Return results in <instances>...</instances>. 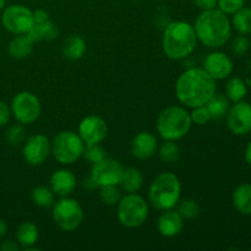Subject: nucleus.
<instances>
[{
    "instance_id": "obj_1",
    "label": "nucleus",
    "mask_w": 251,
    "mask_h": 251,
    "mask_svg": "<svg viewBox=\"0 0 251 251\" xmlns=\"http://www.w3.org/2000/svg\"><path fill=\"white\" fill-rule=\"evenodd\" d=\"M176 95L179 102L189 108L205 105L216 95V80L203 68H191L176 80Z\"/></svg>"
},
{
    "instance_id": "obj_2",
    "label": "nucleus",
    "mask_w": 251,
    "mask_h": 251,
    "mask_svg": "<svg viewBox=\"0 0 251 251\" xmlns=\"http://www.w3.org/2000/svg\"><path fill=\"white\" fill-rule=\"evenodd\" d=\"M198 41L208 48H221L232 36V22L220 9L203 10L194 25Z\"/></svg>"
},
{
    "instance_id": "obj_3",
    "label": "nucleus",
    "mask_w": 251,
    "mask_h": 251,
    "mask_svg": "<svg viewBox=\"0 0 251 251\" xmlns=\"http://www.w3.org/2000/svg\"><path fill=\"white\" fill-rule=\"evenodd\" d=\"M163 50L169 59L180 60L195 50L198 37L193 25L185 21H174L166 26L162 41Z\"/></svg>"
},
{
    "instance_id": "obj_4",
    "label": "nucleus",
    "mask_w": 251,
    "mask_h": 251,
    "mask_svg": "<svg viewBox=\"0 0 251 251\" xmlns=\"http://www.w3.org/2000/svg\"><path fill=\"white\" fill-rule=\"evenodd\" d=\"M181 184L174 173H161L152 181L149 190L150 202L154 208L161 211L171 210L180 200Z\"/></svg>"
},
{
    "instance_id": "obj_5",
    "label": "nucleus",
    "mask_w": 251,
    "mask_h": 251,
    "mask_svg": "<svg viewBox=\"0 0 251 251\" xmlns=\"http://www.w3.org/2000/svg\"><path fill=\"white\" fill-rule=\"evenodd\" d=\"M190 113L186 112L183 107L171 105L162 110L157 119V130L159 136L163 140H176L186 136L191 129Z\"/></svg>"
},
{
    "instance_id": "obj_6",
    "label": "nucleus",
    "mask_w": 251,
    "mask_h": 251,
    "mask_svg": "<svg viewBox=\"0 0 251 251\" xmlns=\"http://www.w3.org/2000/svg\"><path fill=\"white\" fill-rule=\"evenodd\" d=\"M85 142L71 130L60 131L51 141V154L61 164H73L83 156Z\"/></svg>"
},
{
    "instance_id": "obj_7",
    "label": "nucleus",
    "mask_w": 251,
    "mask_h": 251,
    "mask_svg": "<svg viewBox=\"0 0 251 251\" xmlns=\"http://www.w3.org/2000/svg\"><path fill=\"white\" fill-rule=\"evenodd\" d=\"M149 217V205L142 196L127 194L118 202V220L126 228H137Z\"/></svg>"
},
{
    "instance_id": "obj_8",
    "label": "nucleus",
    "mask_w": 251,
    "mask_h": 251,
    "mask_svg": "<svg viewBox=\"0 0 251 251\" xmlns=\"http://www.w3.org/2000/svg\"><path fill=\"white\" fill-rule=\"evenodd\" d=\"M53 220L60 229L73 232L77 229L83 220V211L75 199L64 196L53 205Z\"/></svg>"
},
{
    "instance_id": "obj_9",
    "label": "nucleus",
    "mask_w": 251,
    "mask_h": 251,
    "mask_svg": "<svg viewBox=\"0 0 251 251\" xmlns=\"http://www.w3.org/2000/svg\"><path fill=\"white\" fill-rule=\"evenodd\" d=\"M11 114L20 124H32L41 115V102L36 95L28 91H22L12 98Z\"/></svg>"
},
{
    "instance_id": "obj_10",
    "label": "nucleus",
    "mask_w": 251,
    "mask_h": 251,
    "mask_svg": "<svg viewBox=\"0 0 251 251\" xmlns=\"http://www.w3.org/2000/svg\"><path fill=\"white\" fill-rule=\"evenodd\" d=\"M1 24L10 33L26 34L34 25L33 11L24 5H10L2 11Z\"/></svg>"
},
{
    "instance_id": "obj_11",
    "label": "nucleus",
    "mask_w": 251,
    "mask_h": 251,
    "mask_svg": "<svg viewBox=\"0 0 251 251\" xmlns=\"http://www.w3.org/2000/svg\"><path fill=\"white\" fill-rule=\"evenodd\" d=\"M123 171L124 168L119 161L105 157L102 161L93 163L91 178L96 181L100 188L104 185H119Z\"/></svg>"
},
{
    "instance_id": "obj_12",
    "label": "nucleus",
    "mask_w": 251,
    "mask_h": 251,
    "mask_svg": "<svg viewBox=\"0 0 251 251\" xmlns=\"http://www.w3.org/2000/svg\"><path fill=\"white\" fill-rule=\"evenodd\" d=\"M51 153V142L46 135L36 134L29 136L25 141L24 154L25 161L31 166H39L43 163Z\"/></svg>"
},
{
    "instance_id": "obj_13",
    "label": "nucleus",
    "mask_w": 251,
    "mask_h": 251,
    "mask_svg": "<svg viewBox=\"0 0 251 251\" xmlns=\"http://www.w3.org/2000/svg\"><path fill=\"white\" fill-rule=\"evenodd\" d=\"M107 123L98 115H88L83 118L78 125V135L85 145L100 144L107 137Z\"/></svg>"
},
{
    "instance_id": "obj_14",
    "label": "nucleus",
    "mask_w": 251,
    "mask_h": 251,
    "mask_svg": "<svg viewBox=\"0 0 251 251\" xmlns=\"http://www.w3.org/2000/svg\"><path fill=\"white\" fill-rule=\"evenodd\" d=\"M227 124L235 135H245L251 130V104L240 100L233 104L227 113Z\"/></svg>"
},
{
    "instance_id": "obj_15",
    "label": "nucleus",
    "mask_w": 251,
    "mask_h": 251,
    "mask_svg": "<svg viewBox=\"0 0 251 251\" xmlns=\"http://www.w3.org/2000/svg\"><path fill=\"white\" fill-rule=\"evenodd\" d=\"M233 61L227 54L222 51H213L205 58L203 70L213 80H226L233 73Z\"/></svg>"
},
{
    "instance_id": "obj_16",
    "label": "nucleus",
    "mask_w": 251,
    "mask_h": 251,
    "mask_svg": "<svg viewBox=\"0 0 251 251\" xmlns=\"http://www.w3.org/2000/svg\"><path fill=\"white\" fill-rule=\"evenodd\" d=\"M158 149V142L156 136L150 131H141L132 139L131 153L137 159H149L156 153Z\"/></svg>"
},
{
    "instance_id": "obj_17",
    "label": "nucleus",
    "mask_w": 251,
    "mask_h": 251,
    "mask_svg": "<svg viewBox=\"0 0 251 251\" xmlns=\"http://www.w3.org/2000/svg\"><path fill=\"white\" fill-rule=\"evenodd\" d=\"M184 218L179 215L178 211L173 208L166 210L157 221V228L162 237L173 238L176 237L183 230Z\"/></svg>"
},
{
    "instance_id": "obj_18",
    "label": "nucleus",
    "mask_w": 251,
    "mask_h": 251,
    "mask_svg": "<svg viewBox=\"0 0 251 251\" xmlns=\"http://www.w3.org/2000/svg\"><path fill=\"white\" fill-rule=\"evenodd\" d=\"M76 188V176L68 169H58L50 176V189L55 195L69 196Z\"/></svg>"
},
{
    "instance_id": "obj_19",
    "label": "nucleus",
    "mask_w": 251,
    "mask_h": 251,
    "mask_svg": "<svg viewBox=\"0 0 251 251\" xmlns=\"http://www.w3.org/2000/svg\"><path fill=\"white\" fill-rule=\"evenodd\" d=\"M61 53L69 60H78L86 53V41L81 36L71 34L63 42Z\"/></svg>"
},
{
    "instance_id": "obj_20",
    "label": "nucleus",
    "mask_w": 251,
    "mask_h": 251,
    "mask_svg": "<svg viewBox=\"0 0 251 251\" xmlns=\"http://www.w3.org/2000/svg\"><path fill=\"white\" fill-rule=\"evenodd\" d=\"M144 184V174L139 168L135 167H129L123 171L122 179H120L119 185L122 186L123 190L127 194L137 193L141 189Z\"/></svg>"
},
{
    "instance_id": "obj_21",
    "label": "nucleus",
    "mask_w": 251,
    "mask_h": 251,
    "mask_svg": "<svg viewBox=\"0 0 251 251\" xmlns=\"http://www.w3.org/2000/svg\"><path fill=\"white\" fill-rule=\"evenodd\" d=\"M34 42L32 41L28 34H17L14 39L9 43L7 51L10 56L15 59H24L31 54L33 49Z\"/></svg>"
},
{
    "instance_id": "obj_22",
    "label": "nucleus",
    "mask_w": 251,
    "mask_h": 251,
    "mask_svg": "<svg viewBox=\"0 0 251 251\" xmlns=\"http://www.w3.org/2000/svg\"><path fill=\"white\" fill-rule=\"evenodd\" d=\"M27 34L31 37L33 42L53 41L58 37L59 29L53 21L47 20L46 22H42V24H34Z\"/></svg>"
},
{
    "instance_id": "obj_23",
    "label": "nucleus",
    "mask_w": 251,
    "mask_h": 251,
    "mask_svg": "<svg viewBox=\"0 0 251 251\" xmlns=\"http://www.w3.org/2000/svg\"><path fill=\"white\" fill-rule=\"evenodd\" d=\"M233 205L242 215H251V184L244 183L237 186L233 193Z\"/></svg>"
},
{
    "instance_id": "obj_24",
    "label": "nucleus",
    "mask_w": 251,
    "mask_h": 251,
    "mask_svg": "<svg viewBox=\"0 0 251 251\" xmlns=\"http://www.w3.org/2000/svg\"><path fill=\"white\" fill-rule=\"evenodd\" d=\"M39 237L38 228L34 223L24 222L17 227L16 239L17 243L24 248L25 250H28L37 243Z\"/></svg>"
},
{
    "instance_id": "obj_25",
    "label": "nucleus",
    "mask_w": 251,
    "mask_h": 251,
    "mask_svg": "<svg viewBox=\"0 0 251 251\" xmlns=\"http://www.w3.org/2000/svg\"><path fill=\"white\" fill-rule=\"evenodd\" d=\"M232 27L239 34L248 36L251 33V7L243 6L233 14Z\"/></svg>"
},
{
    "instance_id": "obj_26",
    "label": "nucleus",
    "mask_w": 251,
    "mask_h": 251,
    "mask_svg": "<svg viewBox=\"0 0 251 251\" xmlns=\"http://www.w3.org/2000/svg\"><path fill=\"white\" fill-rule=\"evenodd\" d=\"M247 93V83L242 78L232 77L228 80L227 85H226V95H227L228 100H230L234 103L240 102V100H244Z\"/></svg>"
},
{
    "instance_id": "obj_27",
    "label": "nucleus",
    "mask_w": 251,
    "mask_h": 251,
    "mask_svg": "<svg viewBox=\"0 0 251 251\" xmlns=\"http://www.w3.org/2000/svg\"><path fill=\"white\" fill-rule=\"evenodd\" d=\"M208 112L212 119H220L227 115L229 110V100L223 95H215L207 103H206Z\"/></svg>"
},
{
    "instance_id": "obj_28",
    "label": "nucleus",
    "mask_w": 251,
    "mask_h": 251,
    "mask_svg": "<svg viewBox=\"0 0 251 251\" xmlns=\"http://www.w3.org/2000/svg\"><path fill=\"white\" fill-rule=\"evenodd\" d=\"M54 195L55 194L53 193V190L44 185L36 186L31 193L32 201H33L34 205L39 206V207H50V206H53Z\"/></svg>"
},
{
    "instance_id": "obj_29",
    "label": "nucleus",
    "mask_w": 251,
    "mask_h": 251,
    "mask_svg": "<svg viewBox=\"0 0 251 251\" xmlns=\"http://www.w3.org/2000/svg\"><path fill=\"white\" fill-rule=\"evenodd\" d=\"M159 158L166 163H176L180 156V150L178 145L171 140H164L163 144L158 149Z\"/></svg>"
},
{
    "instance_id": "obj_30",
    "label": "nucleus",
    "mask_w": 251,
    "mask_h": 251,
    "mask_svg": "<svg viewBox=\"0 0 251 251\" xmlns=\"http://www.w3.org/2000/svg\"><path fill=\"white\" fill-rule=\"evenodd\" d=\"M176 211L184 220H194V218L200 215V206L195 200L185 199V200L179 201L178 210Z\"/></svg>"
},
{
    "instance_id": "obj_31",
    "label": "nucleus",
    "mask_w": 251,
    "mask_h": 251,
    "mask_svg": "<svg viewBox=\"0 0 251 251\" xmlns=\"http://www.w3.org/2000/svg\"><path fill=\"white\" fill-rule=\"evenodd\" d=\"M100 198L102 202H104L108 206H115L122 199V193L117 185H104L100 186Z\"/></svg>"
},
{
    "instance_id": "obj_32",
    "label": "nucleus",
    "mask_w": 251,
    "mask_h": 251,
    "mask_svg": "<svg viewBox=\"0 0 251 251\" xmlns=\"http://www.w3.org/2000/svg\"><path fill=\"white\" fill-rule=\"evenodd\" d=\"M5 139H6L7 144L11 145V146H19L26 141V130L20 124L11 125L6 130Z\"/></svg>"
},
{
    "instance_id": "obj_33",
    "label": "nucleus",
    "mask_w": 251,
    "mask_h": 251,
    "mask_svg": "<svg viewBox=\"0 0 251 251\" xmlns=\"http://www.w3.org/2000/svg\"><path fill=\"white\" fill-rule=\"evenodd\" d=\"M83 156L90 161L91 163H97V162L102 161L105 158V151L102 149L100 144H91L85 145V151H83Z\"/></svg>"
},
{
    "instance_id": "obj_34",
    "label": "nucleus",
    "mask_w": 251,
    "mask_h": 251,
    "mask_svg": "<svg viewBox=\"0 0 251 251\" xmlns=\"http://www.w3.org/2000/svg\"><path fill=\"white\" fill-rule=\"evenodd\" d=\"M190 118L191 122L196 125H205L212 119L206 105H200V107L193 108V112L190 113Z\"/></svg>"
},
{
    "instance_id": "obj_35",
    "label": "nucleus",
    "mask_w": 251,
    "mask_h": 251,
    "mask_svg": "<svg viewBox=\"0 0 251 251\" xmlns=\"http://www.w3.org/2000/svg\"><path fill=\"white\" fill-rule=\"evenodd\" d=\"M244 4L245 0H217L218 9L226 15H233L242 9Z\"/></svg>"
},
{
    "instance_id": "obj_36",
    "label": "nucleus",
    "mask_w": 251,
    "mask_h": 251,
    "mask_svg": "<svg viewBox=\"0 0 251 251\" xmlns=\"http://www.w3.org/2000/svg\"><path fill=\"white\" fill-rule=\"evenodd\" d=\"M250 48V42L244 34H239L235 37L232 42V51L238 56H242L249 50Z\"/></svg>"
},
{
    "instance_id": "obj_37",
    "label": "nucleus",
    "mask_w": 251,
    "mask_h": 251,
    "mask_svg": "<svg viewBox=\"0 0 251 251\" xmlns=\"http://www.w3.org/2000/svg\"><path fill=\"white\" fill-rule=\"evenodd\" d=\"M11 118V109L5 102L0 100V126H4Z\"/></svg>"
},
{
    "instance_id": "obj_38",
    "label": "nucleus",
    "mask_w": 251,
    "mask_h": 251,
    "mask_svg": "<svg viewBox=\"0 0 251 251\" xmlns=\"http://www.w3.org/2000/svg\"><path fill=\"white\" fill-rule=\"evenodd\" d=\"M194 4L203 11V10L215 9L217 6V0H194Z\"/></svg>"
},
{
    "instance_id": "obj_39",
    "label": "nucleus",
    "mask_w": 251,
    "mask_h": 251,
    "mask_svg": "<svg viewBox=\"0 0 251 251\" xmlns=\"http://www.w3.org/2000/svg\"><path fill=\"white\" fill-rule=\"evenodd\" d=\"M33 20H34V24H42V22H46L47 20H49L48 12L43 9L36 10V11H33Z\"/></svg>"
},
{
    "instance_id": "obj_40",
    "label": "nucleus",
    "mask_w": 251,
    "mask_h": 251,
    "mask_svg": "<svg viewBox=\"0 0 251 251\" xmlns=\"http://www.w3.org/2000/svg\"><path fill=\"white\" fill-rule=\"evenodd\" d=\"M0 250L1 251H19L20 247L17 243L12 242V240H6L0 245Z\"/></svg>"
},
{
    "instance_id": "obj_41",
    "label": "nucleus",
    "mask_w": 251,
    "mask_h": 251,
    "mask_svg": "<svg viewBox=\"0 0 251 251\" xmlns=\"http://www.w3.org/2000/svg\"><path fill=\"white\" fill-rule=\"evenodd\" d=\"M83 186H85V188H87V189H90V190H92V189H95V188H98V185L96 184V181L93 180L91 176L87 179V180L83 181Z\"/></svg>"
},
{
    "instance_id": "obj_42",
    "label": "nucleus",
    "mask_w": 251,
    "mask_h": 251,
    "mask_svg": "<svg viewBox=\"0 0 251 251\" xmlns=\"http://www.w3.org/2000/svg\"><path fill=\"white\" fill-rule=\"evenodd\" d=\"M244 157H245V161H247V163L249 164V166H251V141L248 144L247 149H245Z\"/></svg>"
},
{
    "instance_id": "obj_43",
    "label": "nucleus",
    "mask_w": 251,
    "mask_h": 251,
    "mask_svg": "<svg viewBox=\"0 0 251 251\" xmlns=\"http://www.w3.org/2000/svg\"><path fill=\"white\" fill-rule=\"evenodd\" d=\"M7 233V226L5 223L4 220H0V238L4 237Z\"/></svg>"
},
{
    "instance_id": "obj_44",
    "label": "nucleus",
    "mask_w": 251,
    "mask_h": 251,
    "mask_svg": "<svg viewBox=\"0 0 251 251\" xmlns=\"http://www.w3.org/2000/svg\"><path fill=\"white\" fill-rule=\"evenodd\" d=\"M5 6H6V0H0V11L4 10Z\"/></svg>"
},
{
    "instance_id": "obj_45",
    "label": "nucleus",
    "mask_w": 251,
    "mask_h": 251,
    "mask_svg": "<svg viewBox=\"0 0 251 251\" xmlns=\"http://www.w3.org/2000/svg\"><path fill=\"white\" fill-rule=\"evenodd\" d=\"M250 132H251V130H250Z\"/></svg>"
}]
</instances>
